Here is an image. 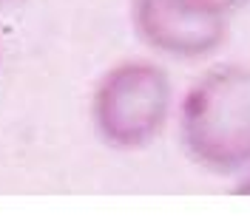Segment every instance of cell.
<instances>
[{
	"label": "cell",
	"mask_w": 250,
	"mask_h": 221,
	"mask_svg": "<svg viewBox=\"0 0 250 221\" xmlns=\"http://www.w3.org/2000/svg\"><path fill=\"white\" fill-rule=\"evenodd\" d=\"M179 139L188 156L210 173L250 167V65L225 63L188 88L179 108Z\"/></svg>",
	"instance_id": "obj_1"
},
{
	"label": "cell",
	"mask_w": 250,
	"mask_h": 221,
	"mask_svg": "<svg viewBox=\"0 0 250 221\" xmlns=\"http://www.w3.org/2000/svg\"><path fill=\"white\" fill-rule=\"evenodd\" d=\"M173 110V85L162 65L123 60L97 79L91 122L114 150H140L162 133Z\"/></svg>",
	"instance_id": "obj_2"
},
{
	"label": "cell",
	"mask_w": 250,
	"mask_h": 221,
	"mask_svg": "<svg viewBox=\"0 0 250 221\" xmlns=\"http://www.w3.org/2000/svg\"><path fill=\"white\" fill-rule=\"evenodd\" d=\"M131 26L151 51L202 60L225 46L230 15L199 0H131Z\"/></svg>",
	"instance_id": "obj_3"
},
{
	"label": "cell",
	"mask_w": 250,
	"mask_h": 221,
	"mask_svg": "<svg viewBox=\"0 0 250 221\" xmlns=\"http://www.w3.org/2000/svg\"><path fill=\"white\" fill-rule=\"evenodd\" d=\"M199 3H205V6H213V9L225 12V15H233V12L242 6V3H245V0H199Z\"/></svg>",
	"instance_id": "obj_4"
},
{
	"label": "cell",
	"mask_w": 250,
	"mask_h": 221,
	"mask_svg": "<svg viewBox=\"0 0 250 221\" xmlns=\"http://www.w3.org/2000/svg\"><path fill=\"white\" fill-rule=\"evenodd\" d=\"M233 193H239V196H250V167L245 170V176L239 179V184H236Z\"/></svg>",
	"instance_id": "obj_5"
},
{
	"label": "cell",
	"mask_w": 250,
	"mask_h": 221,
	"mask_svg": "<svg viewBox=\"0 0 250 221\" xmlns=\"http://www.w3.org/2000/svg\"><path fill=\"white\" fill-rule=\"evenodd\" d=\"M17 3H23V0H0V6H17Z\"/></svg>",
	"instance_id": "obj_6"
}]
</instances>
